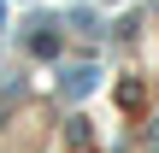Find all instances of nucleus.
Returning <instances> with one entry per match:
<instances>
[{"label": "nucleus", "mask_w": 159, "mask_h": 153, "mask_svg": "<svg viewBox=\"0 0 159 153\" xmlns=\"http://www.w3.org/2000/svg\"><path fill=\"white\" fill-rule=\"evenodd\" d=\"M0 24H6V12H0Z\"/></svg>", "instance_id": "1"}]
</instances>
